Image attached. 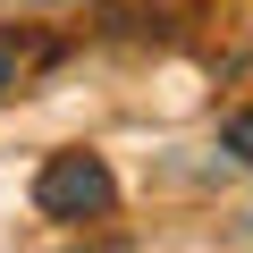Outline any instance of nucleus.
Returning <instances> with one entry per match:
<instances>
[{"mask_svg":"<svg viewBox=\"0 0 253 253\" xmlns=\"http://www.w3.org/2000/svg\"><path fill=\"white\" fill-rule=\"evenodd\" d=\"M219 152H236V161L253 169V110H228V118H219Z\"/></svg>","mask_w":253,"mask_h":253,"instance_id":"nucleus-3","label":"nucleus"},{"mask_svg":"<svg viewBox=\"0 0 253 253\" xmlns=\"http://www.w3.org/2000/svg\"><path fill=\"white\" fill-rule=\"evenodd\" d=\"M34 211L59 219V228H93V219H110V211H118V177H110V161H101V152H51V161L34 169Z\"/></svg>","mask_w":253,"mask_h":253,"instance_id":"nucleus-1","label":"nucleus"},{"mask_svg":"<svg viewBox=\"0 0 253 253\" xmlns=\"http://www.w3.org/2000/svg\"><path fill=\"white\" fill-rule=\"evenodd\" d=\"M245 236H253V219H245Z\"/></svg>","mask_w":253,"mask_h":253,"instance_id":"nucleus-5","label":"nucleus"},{"mask_svg":"<svg viewBox=\"0 0 253 253\" xmlns=\"http://www.w3.org/2000/svg\"><path fill=\"white\" fill-rule=\"evenodd\" d=\"M26 9H76V0H26Z\"/></svg>","mask_w":253,"mask_h":253,"instance_id":"nucleus-4","label":"nucleus"},{"mask_svg":"<svg viewBox=\"0 0 253 253\" xmlns=\"http://www.w3.org/2000/svg\"><path fill=\"white\" fill-rule=\"evenodd\" d=\"M59 59V34H34V26H0V93L9 84H26L34 68H51Z\"/></svg>","mask_w":253,"mask_h":253,"instance_id":"nucleus-2","label":"nucleus"}]
</instances>
